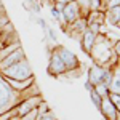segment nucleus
Here are the masks:
<instances>
[{
    "label": "nucleus",
    "instance_id": "1",
    "mask_svg": "<svg viewBox=\"0 0 120 120\" xmlns=\"http://www.w3.org/2000/svg\"><path fill=\"white\" fill-rule=\"evenodd\" d=\"M112 45H114V42L107 40V37H106L102 32L96 35L94 45H93L91 53H90V56L93 58V61H94V64L102 66V67H107L109 61H111L112 56H114Z\"/></svg>",
    "mask_w": 120,
    "mask_h": 120
},
{
    "label": "nucleus",
    "instance_id": "2",
    "mask_svg": "<svg viewBox=\"0 0 120 120\" xmlns=\"http://www.w3.org/2000/svg\"><path fill=\"white\" fill-rule=\"evenodd\" d=\"M21 101V94L15 88H11V85L7 82L5 77L0 74V115L13 109L18 102Z\"/></svg>",
    "mask_w": 120,
    "mask_h": 120
},
{
    "label": "nucleus",
    "instance_id": "3",
    "mask_svg": "<svg viewBox=\"0 0 120 120\" xmlns=\"http://www.w3.org/2000/svg\"><path fill=\"white\" fill-rule=\"evenodd\" d=\"M0 74L2 77H5L8 80H15V82H26V80L34 79V72H32V67L29 64L27 58H24L22 61L13 64L5 71H0Z\"/></svg>",
    "mask_w": 120,
    "mask_h": 120
},
{
    "label": "nucleus",
    "instance_id": "4",
    "mask_svg": "<svg viewBox=\"0 0 120 120\" xmlns=\"http://www.w3.org/2000/svg\"><path fill=\"white\" fill-rule=\"evenodd\" d=\"M111 79H112V69H109V67H102V66L93 64L88 69V82L91 83L93 86H96L99 83H106L109 86Z\"/></svg>",
    "mask_w": 120,
    "mask_h": 120
},
{
    "label": "nucleus",
    "instance_id": "5",
    "mask_svg": "<svg viewBox=\"0 0 120 120\" xmlns=\"http://www.w3.org/2000/svg\"><path fill=\"white\" fill-rule=\"evenodd\" d=\"M55 50H56V53L59 55L61 61L64 63L67 74H71V72H77V71L80 69V61H79V58H77V56H75L69 48L59 45V46H56Z\"/></svg>",
    "mask_w": 120,
    "mask_h": 120
},
{
    "label": "nucleus",
    "instance_id": "6",
    "mask_svg": "<svg viewBox=\"0 0 120 120\" xmlns=\"http://www.w3.org/2000/svg\"><path fill=\"white\" fill-rule=\"evenodd\" d=\"M61 16H63V27L64 26H69V24H72L74 21L83 16L82 13V8H80V5L77 3V2H71V3H67L64 7V10L61 11Z\"/></svg>",
    "mask_w": 120,
    "mask_h": 120
},
{
    "label": "nucleus",
    "instance_id": "7",
    "mask_svg": "<svg viewBox=\"0 0 120 120\" xmlns=\"http://www.w3.org/2000/svg\"><path fill=\"white\" fill-rule=\"evenodd\" d=\"M48 74L53 75V77H59V75H64L67 74L66 71V66L64 63L61 61L59 55L56 53V50L53 48L51 53H50V63H48Z\"/></svg>",
    "mask_w": 120,
    "mask_h": 120
},
{
    "label": "nucleus",
    "instance_id": "8",
    "mask_svg": "<svg viewBox=\"0 0 120 120\" xmlns=\"http://www.w3.org/2000/svg\"><path fill=\"white\" fill-rule=\"evenodd\" d=\"M40 101H42V96H40V94H38V96H30V98H24V99H21V101L15 106L18 117H22V115L29 114L30 111H35V107H37V104Z\"/></svg>",
    "mask_w": 120,
    "mask_h": 120
},
{
    "label": "nucleus",
    "instance_id": "9",
    "mask_svg": "<svg viewBox=\"0 0 120 120\" xmlns=\"http://www.w3.org/2000/svg\"><path fill=\"white\" fill-rule=\"evenodd\" d=\"M24 58H26V55H24V50H22V48L15 50L13 53H10L7 58H3V59L0 61V71L8 69V67H11L13 64H16V63H19V61H22Z\"/></svg>",
    "mask_w": 120,
    "mask_h": 120
},
{
    "label": "nucleus",
    "instance_id": "10",
    "mask_svg": "<svg viewBox=\"0 0 120 120\" xmlns=\"http://www.w3.org/2000/svg\"><path fill=\"white\" fill-rule=\"evenodd\" d=\"M99 112L102 114V117L106 120H119V112H117V109L114 107V104L111 102V99H109L107 96L102 98Z\"/></svg>",
    "mask_w": 120,
    "mask_h": 120
},
{
    "label": "nucleus",
    "instance_id": "11",
    "mask_svg": "<svg viewBox=\"0 0 120 120\" xmlns=\"http://www.w3.org/2000/svg\"><path fill=\"white\" fill-rule=\"evenodd\" d=\"M66 27L67 29H66L64 32H69V35L80 38V35H82L83 32L86 30V27H88V22H86L85 16H80L77 21H74L72 24H69V26H66Z\"/></svg>",
    "mask_w": 120,
    "mask_h": 120
},
{
    "label": "nucleus",
    "instance_id": "12",
    "mask_svg": "<svg viewBox=\"0 0 120 120\" xmlns=\"http://www.w3.org/2000/svg\"><path fill=\"white\" fill-rule=\"evenodd\" d=\"M94 38H96V34H93L90 29H86L82 35H80V45H82L83 51H85L86 55L91 53V48H93V45H94Z\"/></svg>",
    "mask_w": 120,
    "mask_h": 120
},
{
    "label": "nucleus",
    "instance_id": "13",
    "mask_svg": "<svg viewBox=\"0 0 120 120\" xmlns=\"http://www.w3.org/2000/svg\"><path fill=\"white\" fill-rule=\"evenodd\" d=\"M109 93L120 94V63L115 67H112V79L109 83Z\"/></svg>",
    "mask_w": 120,
    "mask_h": 120
},
{
    "label": "nucleus",
    "instance_id": "14",
    "mask_svg": "<svg viewBox=\"0 0 120 120\" xmlns=\"http://www.w3.org/2000/svg\"><path fill=\"white\" fill-rule=\"evenodd\" d=\"M106 19H107V22L112 24V26H119V21H120V5H119V7H114V8H107V11H106Z\"/></svg>",
    "mask_w": 120,
    "mask_h": 120
},
{
    "label": "nucleus",
    "instance_id": "15",
    "mask_svg": "<svg viewBox=\"0 0 120 120\" xmlns=\"http://www.w3.org/2000/svg\"><path fill=\"white\" fill-rule=\"evenodd\" d=\"M18 48H21V42H15V43H11V45H7L3 46L2 50H0V61L3 59V58H7V56L10 55V53H13L15 50H18Z\"/></svg>",
    "mask_w": 120,
    "mask_h": 120
},
{
    "label": "nucleus",
    "instance_id": "16",
    "mask_svg": "<svg viewBox=\"0 0 120 120\" xmlns=\"http://www.w3.org/2000/svg\"><path fill=\"white\" fill-rule=\"evenodd\" d=\"M104 8L101 0H88L86 2V11H101Z\"/></svg>",
    "mask_w": 120,
    "mask_h": 120
},
{
    "label": "nucleus",
    "instance_id": "17",
    "mask_svg": "<svg viewBox=\"0 0 120 120\" xmlns=\"http://www.w3.org/2000/svg\"><path fill=\"white\" fill-rule=\"evenodd\" d=\"M107 98L111 99V102L114 104V107L117 109L119 117H120V94H117V93H109V94H107Z\"/></svg>",
    "mask_w": 120,
    "mask_h": 120
},
{
    "label": "nucleus",
    "instance_id": "18",
    "mask_svg": "<svg viewBox=\"0 0 120 120\" xmlns=\"http://www.w3.org/2000/svg\"><path fill=\"white\" fill-rule=\"evenodd\" d=\"M94 91L98 93L101 98H104V96H107V94H109V86H107L106 83H99V85H96V86H94Z\"/></svg>",
    "mask_w": 120,
    "mask_h": 120
},
{
    "label": "nucleus",
    "instance_id": "19",
    "mask_svg": "<svg viewBox=\"0 0 120 120\" xmlns=\"http://www.w3.org/2000/svg\"><path fill=\"white\" fill-rule=\"evenodd\" d=\"M90 96H91V101L93 104H94V107L99 111V107H101V101H102V98L98 94V93L94 91V88H93V91H90Z\"/></svg>",
    "mask_w": 120,
    "mask_h": 120
},
{
    "label": "nucleus",
    "instance_id": "20",
    "mask_svg": "<svg viewBox=\"0 0 120 120\" xmlns=\"http://www.w3.org/2000/svg\"><path fill=\"white\" fill-rule=\"evenodd\" d=\"M37 120H58L53 111H48L45 114H37Z\"/></svg>",
    "mask_w": 120,
    "mask_h": 120
},
{
    "label": "nucleus",
    "instance_id": "21",
    "mask_svg": "<svg viewBox=\"0 0 120 120\" xmlns=\"http://www.w3.org/2000/svg\"><path fill=\"white\" fill-rule=\"evenodd\" d=\"M35 111H37V114H45V112L50 111V107H48V104H46V101H42L37 104V107H35Z\"/></svg>",
    "mask_w": 120,
    "mask_h": 120
},
{
    "label": "nucleus",
    "instance_id": "22",
    "mask_svg": "<svg viewBox=\"0 0 120 120\" xmlns=\"http://www.w3.org/2000/svg\"><path fill=\"white\" fill-rule=\"evenodd\" d=\"M19 120H37V111H30L29 114L19 117Z\"/></svg>",
    "mask_w": 120,
    "mask_h": 120
},
{
    "label": "nucleus",
    "instance_id": "23",
    "mask_svg": "<svg viewBox=\"0 0 120 120\" xmlns=\"http://www.w3.org/2000/svg\"><path fill=\"white\" fill-rule=\"evenodd\" d=\"M112 51H114V55L117 56V59L120 61V40L114 42V45H112Z\"/></svg>",
    "mask_w": 120,
    "mask_h": 120
},
{
    "label": "nucleus",
    "instance_id": "24",
    "mask_svg": "<svg viewBox=\"0 0 120 120\" xmlns=\"http://www.w3.org/2000/svg\"><path fill=\"white\" fill-rule=\"evenodd\" d=\"M120 5V0H109L107 5H106V10L107 8H114V7H119Z\"/></svg>",
    "mask_w": 120,
    "mask_h": 120
},
{
    "label": "nucleus",
    "instance_id": "25",
    "mask_svg": "<svg viewBox=\"0 0 120 120\" xmlns=\"http://www.w3.org/2000/svg\"><path fill=\"white\" fill-rule=\"evenodd\" d=\"M24 2H26V8H32V5H34V2H35V0H24Z\"/></svg>",
    "mask_w": 120,
    "mask_h": 120
},
{
    "label": "nucleus",
    "instance_id": "26",
    "mask_svg": "<svg viewBox=\"0 0 120 120\" xmlns=\"http://www.w3.org/2000/svg\"><path fill=\"white\" fill-rule=\"evenodd\" d=\"M85 88H86L88 91H93V88H94V86H93L91 83H90V82H88V80H86V82H85Z\"/></svg>",
    "mask_w": 120,
    "mask_h": 120
},
{
    "label": "nucleus",
    "instance_id": "27",
    "mask_svg": "<svg viewBox=\"0 0 120 120\" xmlns=\"http://www.w3.org/2000/svg\"><path fill=\"white\" fill-rule=\"evenodd\" d=\"M37 22H38V24H40V26H42V29H45V30H46V29H48V27H46V22H45V21H43V19H37Z\"/></svg>",
    "mask_w": 120,
    "mask_h": 120
},
{
    "label": "nucleus",
    "instance_id": "28",
    "mask_svg": "<svg viewBox=\"0 0 120 120\" xmlns=\"http://www.w3.org/2000/svg\"><path fill=\"white\" fill-rule=\"evenodd\" d=\"M48 30V34H50V37H51V40H56V35H55V32L51 30V29H46Z\"/></svg>",
    "mask_w": 120,
    "mask_h": 120
},
{
    "label": "nucleus",
    "instance_id": "29",
    "mask_svg": "<svg viewBox=\"0 0 120 120\" xmlns=\"http://www.w3.org/2000/svg\"><path fill=\"white\" fill-rule=\"evenodd\" d=\"M3 13H7V11H5V8L2 7V8H0V15H3Z\"/></svg>",
    "mask_w": 120,
    "mask_h": 120
},
{
    "label": "nucleus",
    "instance_id": "30",
    "mask_svg": "<svg viewBox=\"0 0 120 120\" xmlns=\"http://www.w3.org/2000/svg\"><path fill=\"white\" fill-rule=\"evenodd\" d=\"M8 120H19V117H11V119H8Z\"/></svg>",
    "mask_w": 120,
    "mask_h": 120
},
{
    "label": "nucleus",
    "instance_id": "31",
    "mask_svg": "<svg viewBox=\"0 0 120 120\" xmlns=\"http://www.w3.org/2000/svg\"><path fill=\"white\" fill-rule=\"evenodd\" d=\"M2 7H3V3H2V0H0V8H2Z\"/></svg>",
    "mask_w": 120,
    "mask_h": 120
},
{
    "label": "nucleus",
    "instance_id": "32",
    "mask_svg": "<svg viewBox=\"0 0 120 120\" xmlns=\"http://www.w3.org/2000/svg\"><path fill=\"white\" fill-rule=\"evenodd\" d=\"M119 29H120V24H119Z\"/></svg>",
    "mask_w": 120,
    "mask_h": 120
},
{
    "label": "nucleus",
    "instance_id": "33",
    "mask_svg": "<svg viewBox=\"0 0 120 120\" xmlns=\"http://www.w3.org/2000/svg\"><path fill=\"white\" fill-rule=\"evenodd\" d=\"M119 24H120V21H119Z\"/></svg>",
    "mask_w": 120,
    "mask_h": 120
}]
</instances>
